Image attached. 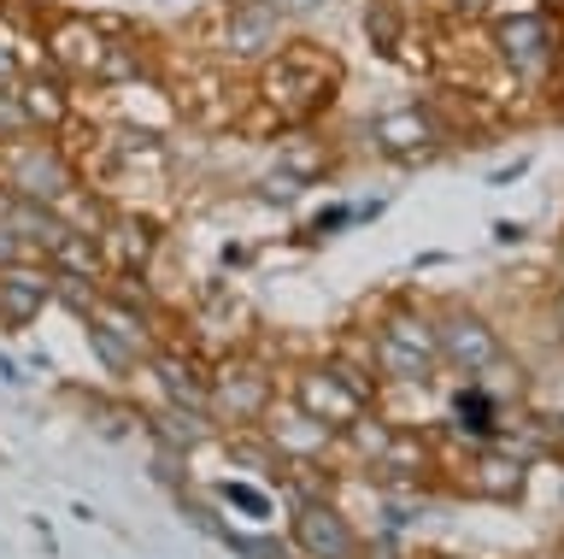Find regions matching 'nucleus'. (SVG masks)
Here are the masks:
<instances>
[{
    "label": "nucleus",
    "mask_w": 564,
    "mask_h": 559,
    "mask_svg": "<svg viewBox=\"0 0 564 559\" xmlns=\"http://www.w3.org/2000/svg\"><path fill=\"white\" fill-rule=\"evenodd\" d=\"M435 342H441V359L453 365V372H470L482 377L494 359H500V336H494V324L482 319V312L470 307H453L435 319Z\"/></svg>",
    "instance_id": "nucleus-7"
},
{
    "label": "nucleus",
    "mask_w": 564,
    "mask_h": 559,
    "mask_svg": "<svg viewBox=\"0 0 564 559\" xmlns=\"http://www.w3.org/2000/svg\"><path fill=\"white\" fill-rule=\"evenodd\" d=\"M212 400H218L236 424H253V418L271 412V377H264L259 365H224V372L212 377Z\"/></svg>",
    "instance_id": "nucleus-11"
},
{
    "label": "nucleus",
    "mask_w": 564,
    "mask_h": 559,
    "mask_svg": "<svg viewBox=\"0 0 564 559\" xmlns=\"http://www.w3.org/2000/svg\"><path fill=\"white\" fill-rule=\"evenodd\" d=\"M12 77H18V54H12L7 42H0V83H12Z\"/></svg>",
    "instance_id": "nucleus-19"
},
{
    "label": "nucleus",
    "mask_w": 564,
    "mask_h": 559,
    "mask_svg": "<svg viewBox=\"0 0 564 559\" xmlns=\"http://www.w3.org/2000/svg\"><path fill=\"white\" fill-rule=\"evenodd\" d=\"M377 365L394 383H423L441 365V342H435V324L430 319H412V312H400V319H388L377 330Z\"/></svg>",
    "instance_id": "nucleus-5"
},
{
    "label": "nucleus",
    "mask_w": 564,
    "mask_h": 559,
    "mask_svg": "<svg viewBox=\"0 0 564 559\" xmlns=\"http://www.w3.org/2000/svg\"><path fill=\"white\" fill-rule=\"evenodd\" d=\"M441 142H447V130H441V118L423 107V100H412V107H388V112L370 118V148H377L382 160L417 165V160H430Z\"/></svg>",
    "instance_id": "nucleus-4"
},
{
    "label": "nucleus",
    "mask_w": 564,
    "mask_h": 559,
    "mask_svg": "<svg viewBox=\"0 0 564 559\" xmlns=\"http://www.w3.org/2000/svg\"><path fill=\"white\" fill-rule=\"evenodd\" d=\"M153 372L165 377V389H171V400H176V407H206V400H212V377H200L188 359H176V354H159V359H153Z\"/></svg>",
    "instance_id": "nucleus-15"
},
{
    "label": "nucleus",
    "mask_w": 564,
    "mask_h": 559,
    "mask_svg": "<svg viewBox=\"0 0 564 559\" xmlns=\"http://www.w3.org/2000/svg\"><path fill=\"white\" fill-rule=\"evenodd\" d=\"M271 7L282 12V19H312V12H324L329 0H271Z\"/></svg>",
    "instance_id": "nucleus-18"
},
{
    "label": "nucleus",
    "mask_w": 564,
    "mask_h": 559,
    "mask_svg": "<svg viewBox=\"0 0 564 559\" xmlns=\"http://www.w3.org/2000/svg\"><path fill=\"white\" fill-rule=\"evenodd\" d=\"M294 541L306 559H359V536H352V524L335 513V506H317L306 501L294 513Z\"/></svg>",
    "instance_id": "nucleus-8"
},
{
    "label": "nucleus",
    "mask_w": 564,
    "mask_h": 559,
    "mask_svg": "<svg viewBox=\"0 0 564 559\" xmlns=\"http://www.w3.org/2000/svg\"><path fill=\"white\" fill-rule=\"evenodd\" d=\"M276 171H289V178H300V183L312 189V183L329 171V153L312 148V142H289V148H282V165H276Z\"/></svg>",
    "instance_id": "nucleus-16"
},
{
    "label": "nucleus",
    "mask_w": 564,
    "mask_h": 559,
    "mask_svg": "<svg viewBox=\"0 0 564 559\" xmlns=\"http://www.w3.org/2000/svg\"><path fill=\"white\" fill-rule=\"evenodd\" d=\"M271 436H276V448H282V453H300V460H312V453H324V448H329V436H335V430H329V424H317L306 407H294L289 418H276V430H271Z\"/></svg>",
    "instance_id": "nucleus-14"
},
{
    "label": "nucleus",
    "mask_w": 564,
    "mask_h": 559,
    "mask_svg": "<svg viewBox=\"0 0 564 559\" xmlns=\"http://www.w3.org/2000/svg\"><path fill=\"white\" fill-rule=\"evenodd\" d=\"M47 60L65 77H95V83H118L135 72V47L112 42V24L100 19H59L47 30Z\"/></svg>",
    "instance_id": "nucleus-2"
},
{
    "label": "nucleus",
    "mask_w": 564,
    "mask_h": 559,
    "mask_svg": "<svg viewBox=\"0 0 564 559\" xmlns=\"http://www.w3.org/2000/svg\"><path fill=\"white\" fill-rule=\"evenodd\" d=\"M494 47H500V60L518 77H541L546 65H553V30H546V19H535V12L506 19L500 30H494Z\"/></svg>",
    "instance_id": "nucleus-9"
},
{
    "label": "nucleus",
    "mask_w": 564,
    "mask_h": 559,
    "mask_svg": "<svg viewBox=\"0 0 564 559\" xmlns=\"http://www.w3.org/2000/svg\"><path fill=\"white\" fill-rule=\"evenodd\" d=\"M282 12L271 0H229L224 12V54L236 65H271L282 54Z\"/></svg>",
    "instance_id": "nucleus-6"
},
{
    "label": "nucleus",
    "mask_w": 564,
    "mask_h": 559,
    "mask_svg": "<svg viewBox=\"0 0 564 559\" xmlns=\"http://www.w3.org/2000/svg\"><path fill=\"white\" fill-rule=\"evenodd\" d=\"M300 189H306L300 178H289V171H271V178H264V201H282V206H289V201H300Z\"/></svg>",
    "instance_id": "nucleus-17"
},
{
    "label": "nucleus",
    "mask_w": 564,
    "mask_h": 559,
    "mask_svg": "<svg viewBox=\"0 0 564 559\" xmlns=\"http://www.w3.org/2000/svg\"><path fill=\"white\" fill-rule=\"evenodd\" d=\"M100 248H106V259H123V266H148L159 248V224L135 218V213H112L100 230Z\"/></svg>",
    "instance_id": "nucleus-12"
},
{
    "label": "nucleus",
    "mask_w": 564,
    "mask_h": 559,
    "mask_svg": "<svg viewBox=\"0 0 564 559\" xmlns=\"http://www.w3.org/2000/svg\"><path fill=\"white\" fill-rule=\"evenodd\" d=\"M0 178H7L12 195L42 201V206H65V201H77V189H83L70 153L53 142L47 130H24V136H12V142H0Z\"/></svg>",
    "instance_id": "nucleus-1"
},
{
    "label": "nucleus",
    "mask_w": 564,
    "mask_h": 559,
    "mask_svg": "<svg viewBox=\"0 0 564 559\" xmlns=\"http://www.w3.org/2000/svg\"><path fill=\"white\" fill-rule=\"evenodd\" d=\"M53 301V271L42 266H0V324L24 330Z\"/></svg>",
    "instance_id": "nucleus-10"
},
{
    "label": "nucleus",
    "mask_w": 564,
    "mask_h": 559,
    "mask_svg": "<svg viewBox=\"0 0 564 559\" xmlns=\"http://www.w3.org/2000/svg\"><path fill=\"white\" fill-rule=\"evenodd\" d=\"M18 107H24V125L30 130H59L70 118V95L59 77H18Z\"/></svg>",
    "instance_id": "nucleus-13"
},
{
    "label": "nucleus",
    "mask_w": 564,
    "mask_h": 559,
    "mask_svg": "<svg viewBox=\"0 0 564 559\" xmlns=\"http://www.w3.org/2000/svg\"><path fill=\"white\" fill-rule=\"evenodd\" d=\"M294 400L317 418V424L347 430V424H359L365 407H370V383L359 372H347V365H317V372H306L294 383Z\"/></svg>",
    "instance_id": "nucleus-3"
}]
</instances>
